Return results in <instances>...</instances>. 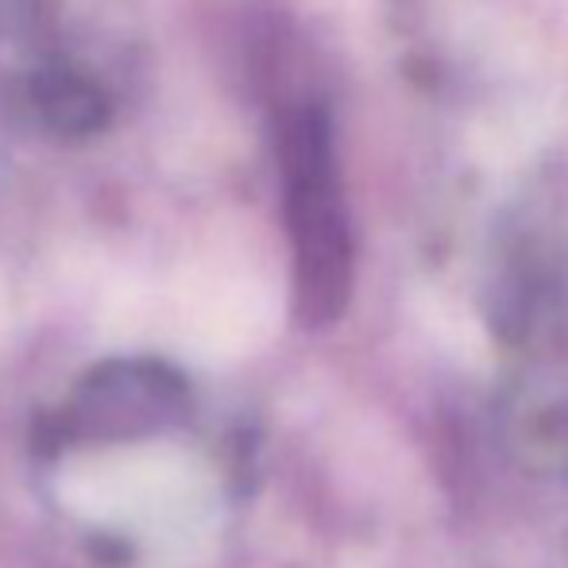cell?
<instances>
[{"label":"cell","instance_id":"6da1fadb","mask_svg":"<svg viewBox=\"0 0 568 568\" xmlns=\"http://www.w3.org/2000/svg\"><path fill=\"white\" fill-rule=\"evenodd\" d=\"M275 151L291 236L294 314L306 329H325L352 298V221L329 113L322 105L278 113Z\"/></svg>","mask_w":568,"mask_h":568},{"label":"cell","instance_id":"7a4b0ae2","mask_svg":"<svg viewBox=\"0 0 568 568\" xmlns=\"http://www.w3.org/2000/svg\"><path fill=\"white\" fill-rule=\"evenodd\" d=\"M186 410V383L159 359H113L70 390L54 418V442L113 445L159 434Z\"/></svg>","mask_w":568,"mask_h":568},{"label":"cell","instance_id":"3957f363","mask_svg":"<svg viewBox=\"0 0 568 568\" xmlns=\"http://www.w3.org/2000/svg\"><path fill=\"white\" fill-rule=\"evenodd\" d=\"M503 442L530 471H568V387L557 379L518 383L503 403Z\"/></svg>","mask_w":568,"mask_h":568},{"label":"cell","instance_id":"277c9868","mask_svg":"<svg viewBox=\"0 0 568 568\" xmlns=\"http://www.w3.org/2000/svg\"><path fill=\"white\" fill-rule=\"evenodd\" d=\"M31 109L62 140H85V135L101 132L113 116L109 98L90 78L62 67L39 70L31 78Z\"/></svg>","mask_w":568,"mask_h":568}]
</instances>
